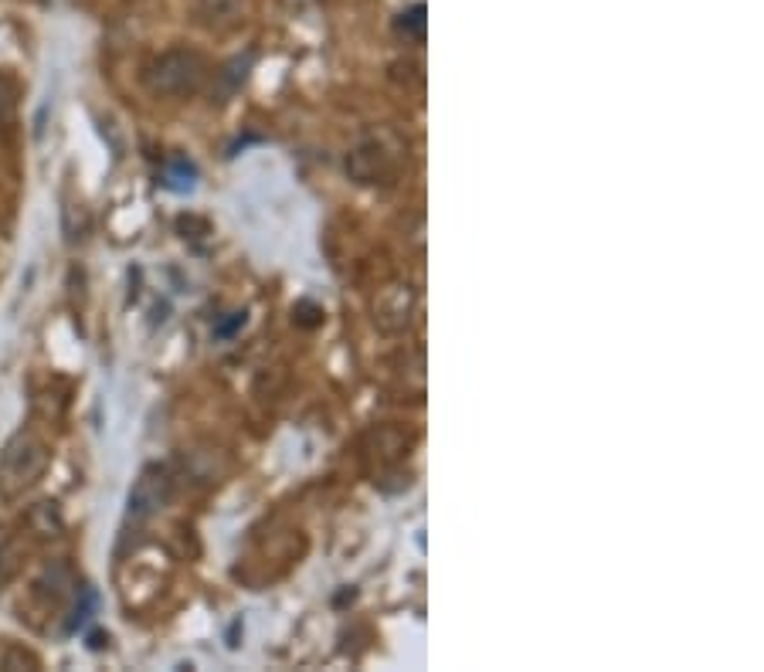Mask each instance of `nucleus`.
Here are the masks:
<instances>
[{
	"label": "nucleus",
	"instance_id": "obj_8",
	"mask_svg": "<svg viewBox=\"0 0 764 672\" xmlns=\"http://www.w3.org/2000/svg\"><path fill=\"white\" fill-rule=\"evenodd\" d=\"M14 666H34V659L24 656V652L11 649V652H7V659H4V669H14Z\"/></svg>",
	"mask_w": 764,
	"mask_h": 672
},
{
	"label": "nucleus",
	"instance_id": "obj_5",
	"mask_svg": "<svg viewBox=\"0 0 764 672\" xmlns=\"http://www.w3.org/2000/svg\"><path fill=\"white\" fill-rule=\"evenodd\" d=\"M31 523L38 527L41 537H55L58 530H62V516H58L55 510H51V503H41L38 510L31 513Z\"/></svg>",
	"mask_w": 764,
	"mask_h": 672
},
{
	"label": "nucleus",
	"instance_id": "obj_6",
	"mask_svg": "<svg viewBox=\"0 0 764 672\" xmlns=\"http://www.w3.org/2000/svg\"><path fill=\"white\" fill-rule=\"evenodd\" d=\"M11 109H14V85L0 75V126L7 123V116H11Z\"/></svg>",
	"mask_w": 764,
	"mask_h": 672
},
{
	"label": "nucleus",
	"instance_id": "obj_4",
	"mask_svg": "<svg viewBox=\"0 0 764 672\" xmlns=\"http://www.w3.org/2000/svg\"><path fill=\"white\" fill-rule=\"evenodd\" d=\"M248 0H194L197 21L211 31H228L242 21Z\"/></svg>",
	"mask_w": 764,
	"mask_h": 672
},
{
	"label": "nucleus",
	"instance_id": "obj_1",
	"mask_svg": "<svg viewBox=\"0 0 764 672\" xmlns=\"http://www.w3.org/2000/svg\"><path fill=\"white\" fill-rule=\"evenodd\" d=\"M48 469V448L34 435L17 432L0 452V496H17Z\"/></svg>",
	"mask_w": 764,
	"mask_h": 672
},
{
	"label": "nucleus",
	"instance_id": "obj_2",
	"mask_svg": "<svg viewBox=\"0 0 764 672\" xmlns=\"http://www.w3.org/2000/svg\"><path fill=\"white\" fill-rule=\"evenodd\" d=\"M204 75H208V65L197 51L187 48H174L163 51L157 62L150 65L147 72V85L153 96H191V92L201 89Z\"/></svg>",
	"mask_w": 764,
	"mask_h": 672
},
{
	"label": "nucleus",
	"instance_id": "obj_3",
	"mask_svg": "<svg viewBox=\"0 0 764 672\" xmlns=\"http://www.w3.org/2000/svg\"><path fill=\"white\" fill-rule=\"evenodd\" d=\"M167 499V476L160 469H147L140 479H136L133 493H130V516H150L157 513Z\"/></svg>",
	"mask_w": 764,
	"mask_h": 672
},
{
	"label": "nucleus",
	"instance_id": "obj_7",
	"mask_svg": "<svg viewBox=\"0 0 764 672\" xmlns=\"http://www.w3.org/2000/svg\"><path fill=\"white\" fill-rule=\"evenodd\" d=\"M11 577H14V554L4 544H0V588H4Z\"/></svg>",
	"mask_w": 764,
	"mask_h": 672
}]
</instances>
